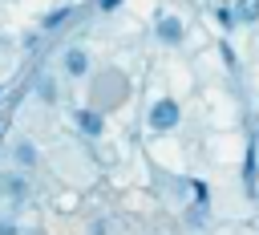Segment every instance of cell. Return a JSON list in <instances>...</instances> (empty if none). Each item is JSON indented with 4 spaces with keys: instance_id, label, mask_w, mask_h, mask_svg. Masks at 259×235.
I'll return each mask as SVG.
<instances>
[{
    "instance_id": "obj_1",
    "label": "cell",
    "mask_w": 259,
    "mask_h": 235,
    "mask_svg": "<svg viewBox=\"0 0 259 235\" xmlns=\"http://www.w3.org/2000/svg\"><path fill=\"white\" fill-rule=\"evenodd\" d=\"M150 126H154V130H174V126H178V105H174L170 97L154 101V109H150Z\"/></svg>"
},
{
    "instance_id": "obj_2",
    "label": "cell",
    "mask_w": 259,
    "mask_h": 235,
    "mask_svg": "<svg viewBox=\"0 0 259 235\" xmlns=\"http://www.w3.org/2000/svg\"><path fill=\"white\" fill-rule=\"evenodd\" d=\"M158 36H162L166 45H178V41H182V20H178V16H162V20H158Z\"/></svg>"
},
{
    "instance_id": "obj_3",
    "label": "cell",
    "mask_w": 259,
    "mask_h": 235,
    "mask_svg": "<svg viewBox=\"0 0 259 235\" xmlns=\"http://www.w3.org/2000/svg\"><path fill=\"white\" fill-rule=\"evenodd\" d=\"M85 69H89V57H85L81 49H69V53H65V73H69V77H81Z\"/></svg>"
},
{
    "instance_id": "obj_4",
    "label": "cell",
    "mask_w": 259,
    "mask_h": 235,
    "mask_svg": "<svg viewBox=\"0 0 259 235\" xmlns=\"http://www.w3.org/2000/svg\"><path fill=\"white\" fill-rule=\"evenodd\" d=\"M77 122H81V130H85V134H101V113L81 109V113H77Z\"/></svg>"
},
{
    "instance_id": "obj_5",
    "label": "cell",
    "mask_w": 259,
    "mask_h": 235,
    "mask_svg": "<svg viewBox=\"0 0 259 235\" xmlns=\"http://www.w3.org/2000/svg\"><path fill=\"white\" fill-rule=\"evenodd\" d=\"M235 16H239V20H247V24H251V20H259V0H239V4H235Z\"/></svg>"
},
{
    "instance_id": "obj_6",
    "label": "cell",
    "mask_w": 259,
    "mask_h": 235,
    "mask_svg": "<svg viewBox=\"0 0 259 235\" xmlns=\"http://www.w3.org/2000/svg\"><path fill=\"white\" fill-rule=\"evenodd\" d=\"M16 162L28 170V166L36 162V146H32V142H20V146H16Z\"/></svg>"
},
{
    "instance_id": "obj_7",
    "label": "cell",
    "mask_w": 259,
    "mask_h": 235,
    "mask_svg": "<svg viewBox=\"0 0 259 235\" xmlns=\"http://www.w3.org/2000/svg\"><path fill=\"white\" fill-rule=\"evenodd\" d=\"M4 190L12 199H24V178H4Z\"/></svg>"
},
{
    "instance_id": "obj_8",
    "label": "cell",
    "mask_w": 259,
    "mask_h": 235,
    "mask_svg": "<svg viewBox=\"0 0 259 235\" xmlns=\"http://www.w3.org/2000/svg\"><path fill=\"white\" fill-rule=\"evenodd\" d=\"M235 20H239V16H235V8H219V24H223V28H231Z\"/></svg>"
},
{
    "instance_id": "obj_9",
    "label": "cell",
    "mask_w": 259,
    "mask_h": 235,
    "mask_svg": "<svg viewBox=\"0 0 259 235\" xmlns=\"http://www.w3.org/2000/svg\"><path fill=\"white\" fill-rule=\"evenodd\" d=\"M190 190H194V199H198V203H206V182H198V178H194V182H190Z\"/></svg>"
},
{
    "instance_id": "obj_10",
    "label": "cell",
    "mask_w": 259,
    "mask_h": 235,
    "mask_svg": "<svg viewBox=\"0 0 259 235\" xmlns=\"http://www.w3.org/2000/svg\"><path fill=\"white\" fill-rule=\"evenodd\" d=\"M0 235H16V227H12L8 219H0Z\"/></svg>"
},
{
    "instance_id": "obj_11",
    "label": "cell",
    "mask_w": 259,
    "mask_h": 235,
    "mask_svg": "<svg viewBox=\"0 0 259 235\" xmlns=\"http://www.w3.org/2000/svg\"><path fill=\"white\" fill-rule=\"evenodd\" d=\"M117 4H121V0H101V8H105V12H113Z\"/></svg>"
}]
</instances>
